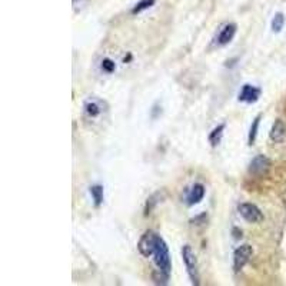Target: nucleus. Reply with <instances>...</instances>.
<instances>
[{"mask_svg":"<svg viewBox=\"0 0 286 286\" xmlns=\"http://www.w3.org/2000/svg\"><path fill=\"white\" fill-rule=\"evenodd\" d=\"M153 5H155V0H140L139 3L132 9V13L133 14L140 13V12L146 10V9H149L150 6H153Z\"/></svg>","mask_w":286,"mask_h":286,"instance_id":"nucleus-15","label":"nucleus"},{"mask_svg":"<svg viewBox=\"0 0 286 286\" xmlns=\"http://www.w3.org/2000/svg\"><path fill=\"white\" fill-rule=\"evenodd\" d=\"M239 213L249 224H259V222L263 221L262 212L253 203H242V205H239Z\"/></svg>","mask_w":286,"mask_h":286,"instance_id":"nucleus-4","label":"nucleus"},{"mask_svg":"<svg viewBox=\"0 0 286 286\" xmlns=\"http://www.w3.org/2000/svg\"><path fill=\"white\" fill-rule=\"evenodd\" d=\"M155 265L158 268V275L155 273L153 278L156 283H168L169 276H170V271H172V263H170V255H169L168 245L165 244V240L159 236L158 239V245L155 249Z\"/></svg>","mask_w":286,"mask_h":286,"instance_id":"nucleus-1","label":"nucleus"},{"mask_svg":"<svg viewBox=\"0 0 286 286\" xmlns=\"http://www.w3.org/2000/svg\"><path fill=\"white\" fill-rule=\"evenodd\" d=\"M259 122H260V116H256V119L253 120V125H252V127H251V132H249V138H248L249 145H253V143H255V140H256Z\"/></svg>","mask_w":286,"mask_h":286,"instance_id":"nucleus-16","label":"nucleus"},{"mask_svg":"<svg viewBox=\"0 0 286 286\" xmlns=\"http://www.w3.org/2000/svg\"><path fill=\"white\" fill-rule=\"evenodd\" d=\"M269 168V161L266 159L265 156H258V158H255L251 163V170L252 173H262V172H265L266 169Z\"/></svg>","mask_w":286,"mask_h":286,"instance_id":"nucleus-11","label":"nucleus"},{"mask_svg":"<svg viewBox=\"0 0 286 286\" xmlns=\"http://www.w3.org/2000/svg\"><path fill=\"white\" fill-rule=\"evenodd\" d=\"M252 255H253V249L251 245H242L239 246L235 253H233V269L235 271H240L244 269L245 265L251 260Z\"/></svg>","mask_w":286,"mask_h":286,"instance_id":"nucleus-5","label":"nucleus"},{"mask_svg":"<svg viewBox=\"0 0 286 286\" xmlns=\"http://www.w3.org/2000/svg\"><path fill=\"white\" fill-rule=\"evenodd\" d=\"M236 35V25L235 23H228L224 28L221 29L219 35L216 37V42L219 46H225L228 43L232 42V39Z\"/></svg>","mask_w":286,"mask_h":286,"instance_id":"nucleus-7","label":"nucleus"},{"mask_svg":"<svg viewBox=\"0 0 286 286\" xmlns=\"http://www.w3.org/2000/svg\"><path fill=\"white\" fill-rule=\"evenodd\" d=\"M283 25H285V16L283 13H276L275 17L272 19V30L279 33L280 30L283 29Z\"/></svg>","mask_w":286,"mask_h":286,"instance_id":"nucleus-14","label":"nucleus"},{"mask_svg":"<svg viewBox=\"0 0 286 286\" xmlns=\"http://www.w3.org/2000/svg\"><path fill=\"white\" fill-rule=\"evenodd\" d=\"M158 239H159V235L152 232V230H147V232H145L142 235L139 242H138V251H139V253L143 258L153 256L156 245H158Z\"/></svg>","mask_w":286,"mask_h":286,"instance_id":"nucleus-3","label":"nucleus"},{"mask_svg":"<svg viewBox=\"0 0 286 286\" xmlns=\"http://www.w3.org/2000/svg\"><path fill=\"white\" fill-rule=\"evenodd\" d=\"M259 96H260V89L252 86V84H245L239 93V102L255 103V102H258Z\"/></svg>","mask_w":286,"mask_h":286,"instance_id":"nucleus-6","label":"nucleus"},{"mask_svg":"<svg viewBox=\"0 0 286 286\" xmlns=\"http://www.w3.org/2000/svg\"><path fill=\"white\" fill-rule=\"evenodd\" d=\"M91 195L95 201V205L96 206H100L102 202H103V186L100 185H95L91 188Z\"/></svg>","mask_w":286,"mask_h":286,"instance_id":"nucleus-13","label":"nucleus"},{"mask_svg":"<svg viewBox=\"0 0 286 286\" xmlns=\"http://www.w3.org/2000/svg\"><path fill=\"white\" fill-rule=\"evenodd\" d=\"M102 63H103L102 66H103V69H105L106 72H112V70L115 69V63H113L112 60H109V59H105Z\"/></svg>","mask_w":286,"mask_h":286,"instance_id":"nucleus-17","label":"nucleus"},{"mask_svg":"<svg viewBox=\"0 0 286 286\" xmlns=\"http://www.w3.org/2000/svg\"><path fill=\"white\" fill-rule=\"evenodd\" d=\"M182 259L183 263L186 266V271L193 285H199L201 283V276H199V269H197V259H196L195 253L192 251V248L189 245H185L182 248Z\"/></svg>","mask_w":286,"mask_h":286,"instance_id":"nucleus-2","label":"nucleus"},{"mask_svg":"<svg viewBox=\"0 0 286 286\" xmlns=\"http://www.w3.org/2000/svg\"><path fill=\"white\" fill-rule=\"evenodd\" d=\"M224 130H225V125L222 123V125L216 126L212 132H210L209 135V142L212 146L215 147L217 146L219 143H221V140H222V136H224Z\"/></svg>","mask_w":286,"mask_h":286,"instance_id":"nucleus-12","label":"nucleus"},{"mask_svg":"<svg viewBox=\"0 0 286 286\" xmlns=\"http://www.w3.org/2000/svg\"><path fill=\"white\" fill-rule=\"evenodd\" d=\"M103 113V106L99 100H89L84 105V115L89 119H96Z\"/></svg>","mask_w":286,"mask_h":286,"instance_id":"nucleus-10","label":"nucleus"},{"mask_svg":"<svg viewBox=\"0 0 286 286\" xmlns=\"http://www.w3.org/2000/svg\"><path fill=\"white\" fill-rule=\"evenodd\" d=\"M269 138L272 142H276V143H280L282 140L286 138V125L285 122L282 119H278L275 123H273L272 129H271V133H269Z\"/></svg>","mask_w":286,"mask_h":286,"instance_id":"nucleus-8","label":"nucleus"},{"mask_svg":"<svg viewBox=\"0 0 286 286\" xmlns=\"http://www.w3.org/2000/svg\"><path fill=\"white\" fill-rule=\"evenodd\" d=\"M203 196H205V186L201 185V183H196L192 186V189L189 190L188 193V197H186V201H188V205H196V203H199L203 199Z\"/></svg>","mask_w":286,"mask_h":286,"instance_id":"nucleus-9","label":"nucleus"}]
</instances>
